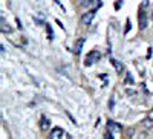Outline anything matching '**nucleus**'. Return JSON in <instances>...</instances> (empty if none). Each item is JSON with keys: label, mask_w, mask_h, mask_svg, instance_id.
<instances>
[{"label": "nucleus", "mask_w": 153, "mask_h": 139, "mask_svg": "<svg viewBox=\"0 0 153 139\" xmlns=\"http://www.w3.org/2000/svg\"><path fill=\"white\" fill-rule=\"evenodd\" d=\"M126 83H133V77H132V75H127V77H126Z\"/></svg>", "instance_id": "nucleus-13"}, {"label": "nucleus", "mask_w": 153, "mask_h": 139, "mask_svg": "<svg viewBox=\"0 0 153 139\" xmlns=\"http://www.w3.org/2000/svg\"><path fill=\"white\" fill-rule=\"evenodd\" d=\"M100 58H101V54L98 52V50H92V52H89V54H87L84 64H86V66H91V64H94V63H97Z\"/></svg>", "instance_id": "nucleus-1"}, {"label": "nucleus", "mask_w": 153, "mask_h": 139, "mask_svg": "<svg viewBox=\"0 0 153 139\" xmlns=\"http://www.w3.org/2000/svg\"><path fill=\"white\" fill-rule=\"evenodd\" d=\"M107 129H113V130H121V125L117 124V122H113V121H107Z\"/></svg>", "instance_id": "nucleus-7"}, {"label": "nucleus", "mask_w": 153, "mask_h": 139, "mask_svg": "<svg viewBox=\"0 0 153 139\" xmlns=\"http://www.w3.org/2000/svg\"><path fill=\"white\" fill-rule=\"evenodd\" d=\"M149 5V0H144V3H143V6H147Z\"/></svg>", "instance_id": "nucleus-16"}, {"label": "nucleus", "mask_w": 153, "mask_h": 139, "mask_svg": "<svg viewBox=\"0 0 153 139\" xmlns=\"http://www.w3.org/2000/svg\"><path fill=\"white\" fill-rule=\"evenodd\" d=\"M144 125H146V127H152L153 122H150V119H146V121H144Z\"/></svg>", "instance_id": "nucleus-14"}, {"label": "nucleus", "mask_w": 153, "mask_h": 139, "mask_svg": "<svg viewBox=\"0 0 153 139\" xmlns=\"http://www.w3.org/2000/svg\"><path fill=\"white\" fill-rule=\"evenodd\" d=\"M83 44H84V38H80L78 41H76V44H75V49H74V52L78 55L80 52H81V49H83Z\"/></svg>", "instance_id": "nucleus-5"}, {"label": "nucleus", "mask_w": 153, "mask_h": 139, "mask_svg": "<svg viewBox=\"0 0 153 139\" xmlns=\"http://www.w3.org/2000/svg\"><path fill=\"white\" fill-rule=\"evenodd\" d=\"M138 20H139V29H146V28H147V24H149V20H147V14L144 12V9L139 11Z\"/></svg>", "instance_id": "nucleus-3"}, {"label": "nucleus", "mask_w": 153, "mask_h": 139, "mask_svg": "<svg viewBox=\"0 0 153 139\" xmlns=\"http://www.w3.org/2000/svg\"><path fill=\"white\" fill-rule=\"evenodd\" d=\"M46 32H48V38L52 40L54 38V34H52V28H51V24H46Z\"/></svg>", "instance_id": "nucleus-8"}, {"label": "nucleus", "mask_w": 153, "mask_h": 139, "mask_svg": "<svg viewBox=\"0 0 153 139\" xmlns=\"http://www.w3.org/2000/svg\"><path fill=\"white\" fill-rule=\"evenodd\" d=\"M40 125H42V129H43V130H48V127H49V121H48V118H45V116H43V118H42V124H40Z\"/></svg>", "instance_id": "nucleus-9"}, {"label": "nucleus", "mask_w": 153, "mask_h": 139, "mask_svg": "<svg viewBox=\"0 0 153 139\" xmlns=\"http://www.w3.org/2000/svg\"><path fill=\"white\" fill-rule=\"evenodd\" d=\"M112 64H113V67H115V69H117V72H118V73H121V72L124 70V66L121 64V63H120L118 60H112Z\"/></svg>", "instance_id": "nucleus-6"}, {"label": "nucleus", "mask_w": 153, "mask_h": 139, "mask_svg": "<svg viewBox=\"0 0 153 139\" xmlns=\"http://www.w3.org/2000/svg\"><path fill=\"white\" fill-rule=\"evenodd\" d=\"M95 12H97V9H92V11L86 12V14H83L81 18H80V21H81L83 24H91L92 20H94V17H95Z\"/></svg>", "instance_id": "nucleus-2"}, {"label": "nucleus", "mask_w": 153, "mask_h": 139, "mask_svg": "<svg viewBox=\"0 0 153 139\" xmlns=\"http://www.w3.org/2000/svg\"><path fill=\"white\" fill-rule=\"evenodd\" d=\"M104 139H113V136H112V133H110L109 130L104 133Z\"/></svg>", "instance_id": "nucleus-12"}, {"label": "nucleus", "mask_w": 153, "mask_h": 139, "mask_svg": "<svg viewBox=\"0 0 153 139\" xmlns=\"http://www.w3.org/2000/svg\"><path fill=\"white\" fill-rule=\"evenodd\" d=\"M61 138H63V130L60 127L52 129V132H51V135H49V139H61Z\"/></svg>", "instance_id": "nucleus-4"}, {"label": "nucleus", "mask_w": 153, "mask_h": 139, "mask_svg": "<svg viewBox=\"0 0 153 139\" xmlns=\"http://www.w3.org/2000/svg\"><path fill=\"white\" fill-rule=\"evenodd\" d=\"M35 20V23H38V24H43V21L42 20H38V18H34Z\"/></svg>", "instance_id": "nucleus-15"}, {"label": "nucleus", "mask_w": 153, "mask_h": 139, "mask_svg": "<svg viewBox=\"0 0 153 139\" xmlns=\"http://www.w3.org/2000/svg\"><path fill=\"white\" fill-rule=\"evenodd\" d=\"M130 28H132V23H130V20H127V23H126V29H124V34H127L130 31Z\"/></svg>", "instance_id": "nucleus-10"}, {"label": "nucleus", "mask_w": 153, "mask_h": 139, "mask_svg": "<svg viewBox=\"0 0 153 139\" xmlns=\"http://www.w3.org/2000/svg\"><path fill=\"white\" fill-rule=\"evenodd\" d=\"M2 32H11V28L8 26V24L2 23Z\"/></svg>", "instance_id": "nucleus-11"}]
</instances>
